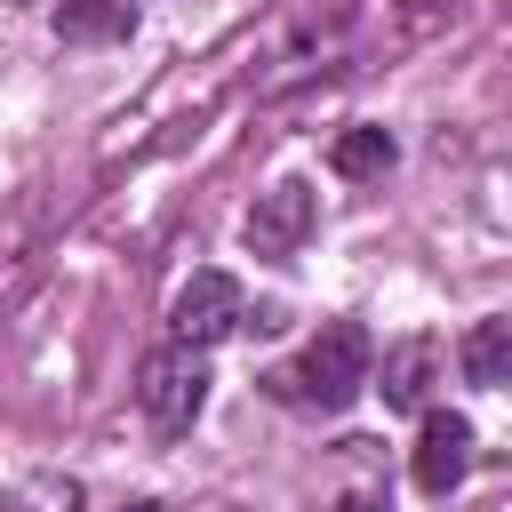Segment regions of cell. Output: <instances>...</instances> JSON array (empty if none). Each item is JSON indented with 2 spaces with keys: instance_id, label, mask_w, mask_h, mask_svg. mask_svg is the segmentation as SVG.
Instances as JSON below:
<instances>
[{
  "instance_id": "7a4b0ae2",
  "label": "cell",
  "mask_w": 512,
  "mask_h": 512,
  "mask_svg": "<svg viewBox=\"0 0 512 512\" xmlns=\"http://www.w3.org/2000/svg\"><path fill=\"white\" fill-rule=\"evenodd\" d=\"M136 400H144V424H152L160 440L192 432V416L208 408V368H200V352H192V344H160V352H144V368H136Z\"/></svg>"
},
{
  "instance_id": "4fadbf2b",
  "label": "cell",
  "mask_w": 512,
  "mask_h": 512,
  "mask_svg": "<svg viewBox=\"0 0 512 512\" xmlns=\"http://www.w3.org/2000/svg\"><path fill=\"white\" fill-rule=\"evenodd\" d=\"M120 512H168V504H152V496H136V504H120Z\"/></svg>"
},
{
  "instance_id": "6da1fadb",
  "label": "cell",
  "mask_w": 512,
  "mask_h": 512,
  "mask_svg": "<svg viewBox=\"0 0 512 512\" xmlns=\"http://www.w3.org/2000/svg\"><path fill=\"white\" fill-rule=\"evenodd\" d=\"M360 384H368V328H360V320H320V336H312L288 368L264 376V392H272L280 408H304V416L352 408Z\"/></svg>"
},
{
  "instance_id": "9c48e42d",
  "label": "cell",
  "mask_w": 512,
  "mask_h": 512,
  "mask_svg": "<svg viewBox=\"0 0 512 512\" xmlns=\"http://www.w3.org/2000/svg\"><path fill=\"white\" fill-rule=\"evenodd\" d=\"M392 160H400L392 128H344V136L328 144V168H336V176H352V184H360V176H384Z\"/></svg>"
},
{
  "instance_id": "5bb4252c",
  "label": "cell",
  "mask_w": 512,
  "mask_h": 512,
  "mask_svg": "<svg viewBox=\"0 0 512 512\" xmlns=\"http://www.w3.org/2000/svg\"><path fill=\"white\" fill-rule=\"evenodd\" d=\"M200 512H232V504H200Z\"/></svg>"
},
{
  "instance_id": "8fae6325",
  "label": "cell",
  "mask_w": 512,
  "mask_h": 512,
  "mask_svg": "<svg viewBox=\"0 0 512 512\" xmlns=\"http://www.w3.org/2000/svg\"><path fill=\"white\" fill-rule=\"evenodd\" d=\"M480 216H488L496 232H512V168H488V176H480Z\"/></svg>"
},
{
  "instance_id": "277c9868",
  "label": "cell",
  "mask_w": 512,
  "mask_h": 512,
  "mask_svg": "<svg viewBox=\"0 0 512 512\" xmlns=\"http://www.w3.org/2000/svg\"><path fill=\"white\" fill-rule=\"evenodd\" d=\"M416 488L424 496H448L464 472H472V424L456 408H424V432H416V456H408Z\"/></svg>"
},
{
  "instance_id": "3957f363",
  "label": "cell",
  "mask_w": 512,
  "mask_h": 512,
  "mask_svg": "<svg viewBox=\"0 0 512 512\" xmlns=\"http://www.w3.org/2000/svg\"><path fill=\"white\" fill-rule=\"evenodd\" d=\"M240 320H248V304H240V280H232V272H192V280L176 288V304H168V336L192 344V352H208V344L232 336Z\"/></svg>"
},
{
  "instance_id": "ba28073f",
  "label": "cell",
  "mask_w": 512,
  "mask_h": 512,
  "mask_svg": "<svg viewBox=\"0 0 512 512\" xmlns=\"http://www.w3.org/2000/svg\"><path fill=\"white\" fill-rule=\"evenodd\" d=\"M456 360H464V376H472V384L512 392V320H472V328H464V344H456Z\"/></svg>"
},
{
  "instance_id": "5b68a950",
  "label": "cell",
  "mask_w": 512,
  "mask_h": 512,
  "mask_svg": "<svg viewBox=\"0 0 512 512\" xmlns=\"http://www.w3.org/2000/svg\"><path fill=\"white\" fill-rule=\"evenodd\" d=\"M248 248L256 256H296L304 248V232H312V184H296V176H280L272 192H256V208H248Z\"/></svg>"
},
{
  "instance_id": "7c38bea8",
  "label": "cell",
  "mask_w": 512,
  "mask_h": 512,
  "mask_svg": "<svg viewBox=\"0 0 512 512\" xmlns=\"http://www.w3.org/2000/svg\"><path fill=\"white\" fill-rule=\"evenodd\" d=\"M448 8H456V0H400V24H408V32H432Z\"/></svg>"
},
{
  "instance_id": "9a60e30c",
  "label": "cell",
  "mask_w": 512,
  "mask_h": 512,
  "mask_svg": "<svg viewBox=\"0 0 512 512\" xmlns=\"http://www.w3.org/2000/svg\"><path fill=\"white\" fill-rule=\"evenodd\" d=\"M504 8H512V0H504Z\"/></svg>"
},
{
  "instance_id": "52a82bcc",
  "label": "cell",
  "mask_w": 512,
  "mask_h": 512,
  "mask_svg": "<svg viewBox=\"0 0 512 512\" xmlns=\"http://www.w3.org/2000/svg\"><path fill=\"white\" fill-rule=\"evenodd\" d=\"M136 32V0H56V40L96 48V40H128Z\"/></svg>"
},
{
  "instance_id": "30bf717a",
  "label": "cell",
  "mask_w": 512,
  "mask_h": 512,
  "mask_svg": "<svg viewBox=\"0 0 512 512\" xmlns=\"http://www.w3.org/2000/svg\"><path fill=\"white\" fill-rule=\"evenodd\" d=\"M0 512H80V480L72 472H24L0 488Z\"/></svg>"
},
{
  "instance_id": "8992f818",
  "label": "cell",
  "mask_w": 512,
  "mask_h": 512,
  "mask_svg": "<svg viewBox=\"0 0 512 512\" xmlns=\"http://www.w3.org/2000/svg\"><path fill=\"white\" fill-rule=\"evenodd\" d=\"M432 368H440V344H432V336H400V344L384 352V376H376L384 408H424V400H432Z\"/></svg>"
}]
</instances>
